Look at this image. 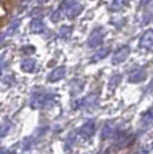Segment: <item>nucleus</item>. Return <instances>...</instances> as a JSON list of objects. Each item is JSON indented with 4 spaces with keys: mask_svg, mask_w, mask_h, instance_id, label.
Segmentation results:
<instances>
[{
    "mask_svg": "<svg viewBox=\"0 0 153 154\" xmlns=\"http://www.w3.org/2000/svg\"><path fill=\"white\" fill-rule=\"evenodd\" d=\"M94 131H95V123L92 122V121H89V122H86L81 127L79 134H81V137H83V138H90L94 134Z\"/></svg>",
    "mask_w": 153,
    "mask_h": 154,
    "instance_id": "1",
    "label": "nucleus"
},
{
    "mask_svg": "<svg viewBox=\"0 0 153 154\" xmlns=\"http://www.w3.org/2000/svg\"><path fill=\"white\" fill-rule=\"evenodd\" d=\"M114 129L110 126V123H106V125L104 126V129H102V133H101V138L102 140H106V138H109L111 134H113Z\"/></svg>",
    "mask_w": 153,
    "mask_h": 154,
    "instance_id": "2",
    "label": "nucleus"
},
{
    "mask_svg": "<svg viewBox=\"0 0 153 154\" xmlns=\"http://www.w3.org/2000/svg\"><path fill=\"white\" fill-rule=\"evenodd\" d=\"M142 125L146 126V127L153 125V109L152 110H149L148 114H145V117L142 118Z\"/></svg>",
    "mask_w": 153,
    "mask_h": 154,
    "instance_id": "3",
    "label": "nucleus"
},
{
    "mask_svg": "<svg viewBox=\"0 0 153 154\" xmlns=\"http://www.w3.org/2000/svg\"><path fill=\"white\" fill-rule=\"evenodd\" d=\"M75 142V135H69V140H67V145H66V149H70V145L73 146V143Z\"/></svg>",
    "mask_w": 153,
    "mask_h": 154,
    "instance_id": "4",
    "label": "nucleus"
},
{
    "mask_svg": "<svg viewBox=\"0 0 153 154\" xmlns=\"http://www.w3.org/2000/svg\"><path fill=\"white\" fill-rule=\"evenodd\" d=\"M8 130H10V127H8L7 125L2 126V129H0V137H3V135H5L8 133Z\"/></svg>",
    "mask_w": 153,
    "mask_h": 154,
    "instance_id": "5",
    "label": "nucleus"
},
{
    "mask_svg": "<svg viewBox=\"0 0 153 154\" xmlns=\"http://www.w3.org/2000/svg\"><path fill=\"white\" fill-rule=\"evenodd\" d=\"M137 154H148V150H146V149H140L137 152Z\"/></svg>",
    "mask_w": 153,
    "mask_h": 154,
    "instance_id": "6",
    "label": "nucleus"
},
{
    "mask_svg": "<svg viewBox=\"0 0 153 154\" xmlns=\"http://www.w3.org/2000/svg\"><path fill=\"white\" fill-rule=\"evenodd\" d=\"M0 154H10V152H7V150H0Z\"/></svg>",
    "mask_w": 153,
    "mask_h": 154,
    "instance_id": "7",
    "label": "nucleus"
},
{
    "mask_svg": "<svg viewBox=\"0 0 153 154\" xmlns=\"http://www.w3.org/2000/svg\"><path fill=\"white\" fill-rule=\"evenodd\" d=\"M152 147H153V143H152Z\"/></svg>",
    "mask_w": 153,
    "mask_h": 154,
    "instance_id": "8",
    "label": "nucleus"
}]
</instances>
